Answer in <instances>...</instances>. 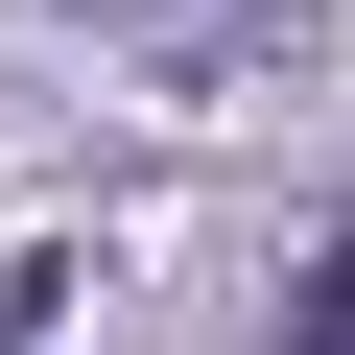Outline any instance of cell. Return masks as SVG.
Here are the masks:
<instances>
[{
    "instance_id": "cell-2",
    "label": "cell",
    "mask_w": 355,
    "mask_h": 355,
    "mask_svg": "<svg viewBox=\"0 0 355 355\" xmlns=\"http://www.w3.org/2000/svg\"><path fill=\"white\" fill-rule=\"evenodd\" d=\"M48 284H71V261H0V355H24V331H48Z\"/></svg>"
},
{
    "instance_id": "cell-1",
    "label": "cell",
    "mask_w": 355,
    "mask_h": 355,
    "mask_svg": "<svg viewBox=\"0 0 355 355\" xmlns=\"http://www.w3.org/2000/svg\"><path fill=\"white\" fill-rule=\"evenodd\" d=\"M284 355H355V214L308 237V284H284Z\"/></svg>"
}]
</instances>
